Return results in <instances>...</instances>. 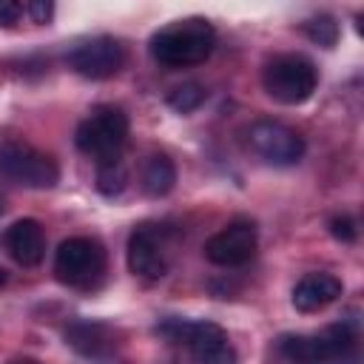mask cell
<instances>
[{
  "label": "cell",
  "instance_id": "obj_1",
  "mask_svg": "<svg viewBox=\"0 0 364 364\" xmlns=\"http://www.w3.org/2000/svg\"><path fill=\"white\" fill-rule=\"evenodd\" d=\"M216 46V31L205 17H188L173 26L159 28L151 37V54L168 68L199 65L210 57Z\"/></svg>",
  "mask_w": 364,
  "mask_h": 364
},
{
  "label": "cell",
  "instance_id": "obj_2",
  "mask_svg": "<svg viewBox=\"0 0 364 364\" xmlns=\"http://www.w3.org/2000/svg\"><path fill=\"white\" fill-rule=\"evenodd\" d=\"M159 333L176 344H185L196 364H236V350L228 333L213 321L168 318L159 324Z\"/></svg>",
  "mask_w": 364,
  "mask_h": 364
},
{
  "label": "cell",
  "instance_id": "obj_3",
  "mask_svg": "<svg viewBox=\"0 0 364 364\" xmlns=\"http://www.w3.org/2000/svg\"><path fill=\"white\" fill-rule=\"evenodd\" d=\"M264 91L282 105H299L313 97L318 85L316 65L301 54H279L264 65Z\"/></svg>",
  "mask_w": 364,
  "mask_h": 364
},
{
  "label": "cell",
  "instance_id": "obj_4",
  "mask_svg": "<svg viewBox=\"0 0 364 364\" xmlns=\"http://www.w3.org/2000/svg\"><path fill=\"white\" fill-rule=\"evenodd\" d=\"M128 139V117L122 108L117 105H100L91 111V117H85L77 125L74 142L82 154L94 156L97 162L102 159H117L122 145Z\"/></svg>",
  "mask_w": 364,
  "mask_h": 364
},
{
  "label": "cell",
  "instance_id": "obj_5",
  "mask_svg": "<svg viewBox=\"0 0 364 364\" xmlns=\"http://www.w3.org/2000/svg\"><path fill=\"white\" fill-rule=\"evenodd\" d=\"M105 270V250L97 239L71 236L57 247L54 276L68 287H91Z\"/></svg>",
  "mask_w": 364,
  "mask_h": 364
},
{
  "label": "cell",
  "instance_id": "obj_6",
  "mask_svg": "<svg viewBox=\"0 0 364 364\" xmlns=\"http://www.w3.org/2000/svg\"><path fill=\"white\" fill-rule=\"evenodd\" d=\"M0 173L23 188H34V191H46L54 188L60 179V168L54 162V156L23 145V142H6L0 148Z\"/></svg>",
  "mask_w": 364,
  "mask_h": 364
},
{
  "label": "cell",
  "instance_id": "obj_7",
  "mask_svg": "<svg viewBox=\"0 0 364 364\" xmlns=\"http://www.w3.org/2000/svg\"><path fill=\"white\" fill-rule=\"evenodd\" d=\"M250 151L276 168H290L304 156V136L276 119H259L247 128Z\"/></svg>",
  "mask_w": 364,
  "mask_h": 364
},
{
  "label": "cell",
  "instance_id": "obj_8",
  "mask_svg": "<svg viewBox=\"0 0 364 364\" xmlns=\"http://www.w3.org/2000/svg\"><path fill=\"white\" fill-rule=\"evenodd\" d=\"M125 63V51L114 37H94L68 54V65L85 80H108Z\"/></svg>",
  "mask_w": 364,
  "mask_h": 364
},
{
  "label": "cell",
  "instance_id": "obj_9",
  "mask_svg": "<svg viewBox=\"0 0 364 364\" xmlns=\"http://www.w3.org/2000/svg\"><path fill=\"white\" fill-rule=\"evenodd\" d=\"M256 250V225L250 219H236L205 242V259L219 267L245 264Z\"/></svg>",
  "mask_w": 364,
  "mask_h": 364
},
{
  "label": "cell",
  "instance_id": "obj_10",
  "mask_svg": "<svg viewBox=\"0 0 364 364\" xmlns=\"http://www.w3.org/2000/svg\"><path fill=\"white\" fill-rule=\"evenodd\" d=\"M128 267L134 276L139 279H148V282H156L168 273V259H165V250H162V242L156 236L154 228L142 225L136 228L131 236H128Z\"/></svg>",
  "mask_w": 364,
  "mask_h": 364
},
{
  "label": "cell",
  "instance_id": "obj_11",
  "mask_svg": "<svg viewBox=\"0 0 364 364\" xmlns=\"http://www.w3.org/2000/svg\"><path fill=\"white\" fill-rule=\"evenodd\" d=\"M341 296V282L330 273H307L293 287V307L299 313H318Z\"/></svg>",
  "mask_w": 364,
  "mask_h": 364
},
{
  "label": "cell",
  "instance_id": "obj_12",
  "mask_svg": "<svg viewBox=\"0 0 364 364\" xmlns=\"http://www.w3.org/2000/svg\"><path fill=\"white\" fill-rule=\"evenodd\" d=\"M6 247L17 264H23V267L40 264L43 253H46V239H43L40 222L37 219H17L6 230Z\"/></svg>",
  "mask_w": 364,
  "mask_h": 364
},
{
  "label": "cell",
  "instance_id": "obj_13",
  "mask_svg": "<svg viewBox=\"0 0 364 364\" xmlns=\"http://www.w3.org/2000/svg\"><path fill=\"white\" fill-rule=\"evenodd\" d=\"M279 353L287 364H327L336 358L324 333H318V336H284L279 341Z\"/></svg>",
  "mask_w": 364,
  "mask_h": 364
},
{
  "label": "cell",
  "instance_id": "obj_14",
  "mask_svg": "<svg viewBox=\"0 0 364 364\" xmlns=\"http://www.w3.org/2000/svg\"><path fill=\"white\" fill-rule=\"evenodd\" d=\"M176 185V165L171 162L168 154H151L142 165V191L151 199L168 196Z\"/></svg>",
  "mask_w": 364,
  "mask_h": 364
},
{
  "label": "cell",
  "instance_id": "obj_15",
  "mask_svg": "<svg viewBox=\"0 0 364 364\" xmlns=\"http://www.w3.org/2000/svg\"><path fill=\"white\" fill-rule=\"evenodd\" d=\"M65 338L68 344L88 355V358H102L105 350H111V341H108V333L102 324H94V321H74L68 330H65Z\"/></svg>",
  "mask_w": 364,
  "mask_h": 364
},
{
  "label": "cell",
  "instance_id": "obj_16",
  "mask_svg": "<svg viewBox=\"0 0 364 364\" xmlns=\"http://www.w3.org/2000/svg\"><path fill=\"white\" fill-rule=\"evenodd\" d=\"M128 185V168L122 165V159H102L97 162V191L102 196H119Z\"/></svg>",
  "mask_w": 364,
  "mask_h": 364
},
{
  "label": "cell",
  "instance_id": "obj_17",
  "mask_svg": "<svg viewBox=\"0 0 364 364\" xmlns=\"http://www.w3.org/2000/svg\"><path fill=\"white\" fill-rule=\"evenodd\" d=\"M205 97H208V91H205L199 82H182V85L171 88L168 105H171L173 111H179V114H191V111H196V108L205 102Z\"/></svg>",
  "mask_w": 364,
  "mask_h": 364
},
{
  "label": "cell",
  "instance_id": "obj_18",
  "mask_svg": "<svg viewBox=\"0 0 364 364\" xmlns=\"http://www.w3.org/2000/svg\"><path fill=\"white\" fill-rule=\"evenodd\" d=\"M304 34H307L316 46L333 48V46L338 43V23H336V17H330V14H316V17H310V20L304 23Z\"/></svg>",
  "mask_w": 364,
  "mask_h": 364
},
{
  "label": "cell",
  "instance_id": "obj_19",
  "mask_svg": "<svg viewBox=\"0 0 364 364\" xmlns=\"http://www.w3.org/2000/svg\"><path fill=\"white\" fill-rule=\"evenodd\" d=\"M330 233H333L338 242H344V245H350V242L358 239V228H355V222H353L350 216H344V213L330 219Z\"/></svg>",
  "mask_w": 364,
  "mask_h": 364
},
{
  "label": "cell",
  "instance_id": "obj_20",
  "mask_svg": "<svg viewBox=\"0 0 364 364\" xmlns=\"http://www.w3.org/2000/svg\"><path fill=\"white\" fill-rule=\"evenodd\" d=\"M23 11L34 20V23H48L51 20V14H54V3H48V0H31V3H26L23 6Z\"/></svg>",
  "mask_w": 364,
  "mask_h": 364
},
{
  "label": "cell",
  "instance_id": "obj_21",
  "mask_svg": "<svg viewBox=\"0 0 364 364\" xmlns=\"http://www.w3.org/2000/svg\"><path fill=\"white\" fill-rule=\"evenodd\" d=\"M20 17H23V6H20V3H14V0H0V26H3V28L17 26Z\"/></svg>",
  "mask_w": 364,
  "mask_h": 364
},
{
  "label": "cell",
  "instance_id": "obj_22",
  "mask_svg": "<svg viewBox=\"0 0 364 364\" xmlns=\"http://www.w3.org/2000/svg\"><path fill=\"white\" fill-rule=\"evenodd\" d=\"M11 364H37L34 358H17V361H11Z\"/></svg>",
  "mask_w": 364,
  "mask_h": 364
},
{
  "label": "cell",
  "instance_id": "obj_23",
  "mask_svg": "<svg viewBox=\"0 0 364 364\" xmlns=\"http://www.w3.org/2000/svg\"><path fill=\"white\" fill-rule=\"evenodd\" d=\"M3 282H6V270L0 267V287H3Z\"/></svg>",
  "mask_w": 364,
  "mask_h": 364
}]
</instances>
